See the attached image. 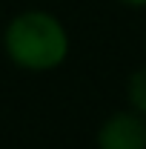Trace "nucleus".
<instances>
[{
	"instance_id": "7ed1b4c3",
	"label": "nucleus",
	"mask_w": 146,
	"mask_h": 149,
	"mask_svg": "<svg viewBox=\"0 0 146 149\" xmlns=\"http://www.w3.org/2000/svg\"><path fill=\"white\" fill-rule=\"evenodd\" d=\"M126 97H129V106H132L135 112L146 115V66L143 69H135V72L129 74Z\"/></svg>"
},
{
	"instance_id": "f03ea898",
	"label": "nucleus",
	"mask_w": 146,
	"mask_h": 149,
	"mask_svg": "<svg viewBox=\"0 0 146 149\" xmlns=\"http://www.w3.org/2000/svg\"><path fill=\"white\" fill-rule=\"evenodd\" d=\"M97 149H146V115L135 109L109 115L97 129Z\"/></svg>"
},
{
	"instance_id": "20e7f679",
	"label": "nucleus",
	"mask_w": 146,
	"mask_h": 149,
	"mask_svg": "<svg viewBox=\"0 0 146 149\" xmlns=\"http://www.w3.org/2000/svg\"><path fill=\"white\" fill-rule=\"evenodd\" d=\"M123 6H135V9H140V6H146V0H120Z\"/></svg>"
},
{
	"instance_id": "f257e3e1",
	"label": "nucleus",
	"mask_w": 146,
	"mask_h": 149,
	"mask_svg": "<svg viewBox=\"0 0 146 149\" xmlns=\"http://www.w3.org/2000/svg\"><path fill=\"white\" fill-rule=\"evenodd\" d=\"M6 55L32 72H49L69 55V35L49 12H23L6 26Z\"/></svg>"
}]
</instances>
